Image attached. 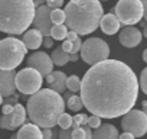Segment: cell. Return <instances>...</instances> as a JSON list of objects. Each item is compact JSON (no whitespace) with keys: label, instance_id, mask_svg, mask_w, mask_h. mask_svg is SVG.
Segmentation results:
<instances>
[{"label":"cell","instance_id":"6da1fadb","mask_svg":"<svg viewBox=\"0 0 147 139\" xmlns=\"http://www.w3.org/2000/svg\"><path fill=\"white\" fill-rule=\"evenodd\" d=\"M138 80L123 61L105 59L85 73L81 80L84 107L98 117L115 119L130 112L138 97Z\"/></svg>","mask_w":147,"mask_h":139},{"label":"cell","instance_id":"7a4b0ae2","mask_svg":"<svg viewBox=\"0 0 147 139\" xmlns=\"http://www.w3.org/2000/svg\"><path fill=\"white\" fill-rule=\"evenodd\" d=\"M63 110V97L51 89H40L29 97L26 104V114L30 122L40 129L56 126V120Z\"/></svg>","mask_w":147,"mask_h":139},{"label":"cell","instance_id":"3957f363","mask_svg":"<svg viewBox=\"0 0 147 139\" xmlns=\"http://www.w3.org/2000/svg\"><path fill=\"white\" fill-rule=\"evenodd\" d=\"M65 12V26L69 31L81 35H88L100 26L104 9L100 0H69Z\"/></svg>","mask_w":147,"mask_h":139},{"label":"cell","instance_id":"277c9868","mask_svg":"<svg viewBox=\"0 0 147 139\" xmlns=\"http://www.w3.org/2000/svg\"><path fill=\"white\" fill-rule=\"evenodd\" d=\"M32 0H0V31L10 35L25 33L33 22Z\"/></svg>","mask_w":147,"mask_h":139},{"label":"cell","instance_id":"5b68a950","mask_svg":"<svg viewBox=\"0 0 147 139\" xmlns=\"http://www.w3.org/2000/svg\"><path fill=\"white\" fill-rule=\"evenodd\" d=\"M28 54L26 46L22 41L16 38H5L0 41V70H16L22 61L25 59V55Z\"/></svg>","mask_w":147,"mask_h":139},{"label":"cell","instance_id":"8992f818","mask_svg":"<svg viewBox=\"0 0 147 139\" xmlns=\"http://www.w3.org/2000/svg\"><path fill=\"white\" fill-rule=\"evenodd\" d=\"M114 12L120 23L125 26H133L138 23L144 15L141 0H118Z\"/></svg>","mask_w":147,"mask_h":139},{"label":"cell","instance_id":"52a82bcc","mask_svg":"<svg viewBox=\"0 0 147 139\" xmlns=\"http://www.w3.org/2000/svg\"><path fill=\"white\" fill-rule=\"evenodd\" d=\"M80 51H81V58L90 65H95L101 61H105L108 59L110 55V46L101 38L87 39L85 42H82Z\"/></svg>","mask_w":147,"mask_h":139},{"label":"cell","instance_id":"ba28073f","mask_svg":"<svg viewBox=\"0 0 147 139\" xmlns=\"http://www.w3.org/2000/svg\"><path fill=\"white\" fill-rule=\"evenodd\" d=\"M43 83L42 76L36 71V70L28 67L20 70L19 73H16L15 77V86L22 94H35L36 91L40 90Z\"/></svg>","mask_w":147,"mask_h":139},{"label":"cell","instance_id":"9c48e42d","mask_svg":"<svg viewBox=\"0 0 147 139\" xmlns=\"http://www.w3.org/2000/svg\"><path fill=\"white\" fill-rule=\"evenodd\" d=\"M121 127L124 132L131 133L134 138H141L147 132V116L141 110L131 109L123 116Z\"/></svg>","mask_w":147,"mask_h":139},{"label":"cell","instance_id":"30bf717a","mask_svg":"<svg viewBox=\"0 0 147 139\" xmlns=\"http://www.w3.org/2000/svg\"><path fill=\"white\" fill-rule=\"evenodd\" d=\"M28 65L42 76V77H46L48 74L52 73V68H53V62L51 59V57L42 51L39 52H35L32 55H29L28 58Z\"/></svg>","mask_w":147,"mask_h":139},{"label":"cell","instance_id":"8fae6325","mask_svg":"<svg viewBox=\"0 0 147 139\" xmlns=\"http://www.w3.org/2000/svg\"><path fill=\"white\" fill-rule=\"evenodd\" d=\"M51 12L52 9L48 6H39L35 10V16H33V26L35 29H38L43 36H49L51 28H52V22H51Z\"/></svg>","mask_w":147,"mask_h":139},{"label":"cell","instance_id":"7c38bea8","mask_svg":"<svg viewBox=\"0 0 147 139\" xmlns=\"http://www.w3.org/2000/svg\"><path fill=\"white\" fill-rule=\"evenodd\" d=\"M15 77H16L15 70H10V71L0 70V96L2 97H10L15 94L16 91Z\"/></svg>","mask_w":147,"mask_h":139},{"label":"cell","instance_id":"4fadbf2b","mask_svg":"<svg viewBox=\"0 0 147 139\" xmlns=\"http://www.w3.org/2000/svg\"><path fill=\"white\" fill-rule=\"evenodd\" d=\"M141 38H143L141 32L137 28H134V26H125L123 31H120V36H118L120 44L123 46H125V48L137 46L141 42Z\"/></svg>","mask_w":147,"mask_h":139},{"label":"cell","instance_id":"5bb4252c","mask_svg":"<svg viewBox=\"0 0 147 139\" xmlns=\"http://www.w3.org/2000/svg\"><path fill=\"white\" fill-rule=\"evenodd\" d=\"M120 20L117 19V16L114 13H107V15H102L101 20H100V26L102 29L104 33L107 35H114L120 31Z\"/></svg>","mask_w":147,"mask_h":139},{"label":"cell","instance_id":"9a60e30c","mask_svg":"<svg viewBox=\"0 0 147 139\" xmlns=\"http://www.w3.org/2000/svg\"><path fill=\"white\" fill-rule=\"evenodd\" d=\"M92 139H118V130L111 123H101L92 132Z\"/></svg>","mask_w":147,"mask_h":139},{"label":"cell","instance_id":"2e32d148","mask_svg":"<svg viewBox=\"0 0 147 139\" xmlns=\"http://www.w3.org/2000/svg\"><path fill=\"white\" fill-rule=\"evenodd\" d=\"M18 139H43L42 138V129L33 123H25L19 127L16 133Z\"/></svg>","mask_w":147,"mask_h":139},{"label":"cell","instance_id":"e0dca14e","mask_svg":"<svg viewBox=\"0 0 147 139\" xmlns=\"http://www.w3.org/2000/svg\"><path fill=\"white\" fill-rule=\"evenodd\" d=\"M42 41H43V35L38 29L26 31L22 38V42L26 46V49H38L42 45Z\"/></svg>","mask_w":147,"mask_h":139},{"label":"cell","instance_id":"ac0fdd59","mask_svg":"<svg viewBox=\"0 0 147 139\" xmlns=\"http://www.w3.org/2000/svg\"><path fill=\"white\" fill-rule=\"evenodd\" d=\"M51 76H52V80L49 83V89L56 91V93H59V94L65 93V90H66V78H68L66 74L63 71H55V73H51Z\"/></svg>","mask_w":147,"mask_h":139},{"label":"cell","instance_id":"d6986e66","mask_svg":"<svg viewBox=\"0 0 147 139\" xmlns=\"http://www.w3.org/2000/svg\"><path fill=\"white\" fill-rule=\"evenodd\" d=\"M10 117H12L13 129L20 127V126L25 125V122H26V109H25L20 103H16V104L13 106V112H12Z\"/></svg>","mask_w":147,"mask_h":139},{"label":"cell","instance_id":"ffe728a7","mask_svg":"<svg viewBox=\"0 0 147 139\" xmlns=\"http://www.w3.org/2000/svg\"><path fill=\"white\" fill-rule=\"evenodd\" d=\"M51 59H52V62H53L55 65L63 67V65L69 61V54H68V52H65V51L59 46V48H56V49L52 52Z\"/></svg>","mask_w":147,"mask_h":139},{"label":"cell","instance_id":"44dd1931","mask_svg":"<svg viewBox=\"0 0 147 139\" xmlns=\"http://www.w3.org/2000/svg\"><path fill=\"white\" fill-rule=\"evenodd\" d=\"M66 33H68V28L63 23L62 25H52L49 36L55 41H63L66 38Z\"/></svg>","mask_w":147,"mask_h":139},{"label":"cell","instance_id":"7402d4cb","mask_svg":"<svg viewBox=\"0 0 147 139\" xmlns=\"http://www.w3.org/2000/svg\"><path fill=\"white\" fill-rule=\"evenodd\" d=\"M66 104H68V109L72 110V112H80V110L84 107L81 97H78V96H75V94H71V96L66 99Z\"/></svg>","mask_w":147,"mask_h":139},{"label":"cell","instance_id":"603a6c76","mask_svg":"<svg viewBox=\"0 0 147 139\" xmlns=\"http://www.w3.org/2000/svg\"><path fill=\"white\" fill-rule=\"evenodd\" d=\"M66 87L71 93H75V91H80L81 89V80L78 76H71L66 78Z\"/></svg>","mask_w":147,"mask_h":139},{"label":"cell","instance_id":"cb8c5ba5","mask_svg":"<svg viewBox=\"0 0 147 139\" xmlns=\"http://www.w3.org/2000/svg\"><path fill=\"white\" fill-rule=\"evenodd\" d=\"M51 22H52V25H62V23H65V12L62 9H52V12H51Z\"/></svg>","mask_w":147,"mask_h":139},{"label":"cell","instance_id":"d4e9b609","mask_svg":"<svg viewBox=\"0 0 147 139\" xmlns=\"http://www.w3.org/2000/svg\"><path fill=\"white\" fill-rule=\"evenodd\" d=\"M56 125L61 127V129H71L72 126V116L68 114V113H61L58 120H56Z\"/></svg>","mask_w":147,"mask_h":139},{"label":"cell","instance_id":"484cf974","mask_svg":"<svg viewBox=\"0 0 147 139\" xmlns=\"http://www.w3.org/2000/svg\"><path fill=\"white\" fill-rule=\"evenodd\" d=\"M87 120H88V116L84 114V113H78L72 117V126L71 127H78V126H84L87 125Z\"/></svg>","mask_w":147,"mask_h":139},{"label":"cell","instance_id":"4316f807","mask_svg":"<svg viewBox=\"0 0 147 139\" xmlns=\"http://www.w3.org/2000/svg\"><path fill=\"white\" fill-rule=\"evenodd\" d=\"M12 114V113H10ZM10 114H2L0 116V127H3L6 130H15L13 125H12V117Z\"/></svg>","mask_w":147,"mask_h":139},{"label":"cell","instance_id":"83f0119b","mask_svg":"<svg viewBox=\"0 0 147 139\" xmlns=\"http://www.w3.org/2000/svg\"><path fill=\"white\" fill-rule=\"evenodd\" d=\"M138 87L143 90V93H144V94H147V67L141 71L140 81H138Z\"/></svg>","mask_w":147,"mask_h":139},{"label":"cell","instance_id":"f1b7e54d","mask_svg":"<svg viewBox=\"0 0 147 139\" xmlns=\"http://www.w3.org/2000/svg\"><path fill=\"white\" fill-rule=\"evenodd\" d=\"M100 125H101V117H98L95 114H91L88 117V120H87V126L91 127V129H97Z\"/></svg>","mask_w":147,"mask_h":139},{"label":"cell","instance_id":"f546056e","mask_svg":"<svg viewBox=\"0 0 147 139\" xmlns=\"http://www.w3.org/2000/svg\"><path fill=\"white\" fill-rule=\"evenodd\" d=\"M58 132H55L52 127H43L42 129V138L43 139H56Z\"/></svg>","mask_w":147,"mask_h":139},{"label":"cell","instance_id":"4dcf8cb0","mask_svg":"<svg viewBox=\"0 0 147 139\" xmlns=\"http://www.w3.org/2000/svg\"><path fill=\"white\" fill-rule=\"evenodd\" d=\"M63 5V0H46V6L51 9H59Z\"/></svg>","mask_w":147,"mask_h":139},{"label":"cell","instance_id":"1f68e13d","mask_svg":"<svg viewBox=\"0 0 147 139\" xmlns=\"http://www.w3.org/2000/svg\"><path fill=\"white\" fill-rule=\"evenodd\" d=\"M81 45H82V41L78 38V39H75L72 42V49H71V52L69 54H78L80 52V49H81Z\"/></svg>","mask_w":147,"mask_h":139},{"label":"cell","instance_id":"d6a6232c","mask_svg":"<svg viewBox=\"0 0 147 139\" xmlns=\"http://www.w3.org/2000/svg\"><path fill=\"white\" fill-rule=\"evenodd\" d=\"M58 138L59 139H72L71 138V129H61L58 132Z\"/></svg>","mask_w":147,"mask_h":139},{"label":"cell","instance_id":"836d02e7","mask_svg":"<svg viewBox=\"0 0 147 139\" xmlns=\"http://www.w3.org/2000/svg\"><path fill=\"white\" fill-rule=\"evenodd\" d=\"M80 38V35L77 33V32H74V31H68V33H66V41H69V42H74L75 39H78Z\"/></svg>","mask_w":147,"mask_h":139},{"label":"cell","instance_id":"e575fe53","mask_svg":"<svg viewBox=\"0 0 147 139\" xmlns=\"http://www.w3.org/2000/svg\"><path fill=\"white\" fill-rule=\"evenodd\" d=\"M65 52H71V49H72V42H69V41H66V39H63V42H62V46H61Z\"/></svg>","mask_w":147,"mask_h":139},{"label":"cell","instance_id":"d590c367","mask_svg":"<svg viewBox=\"0 0 147 139\" xmlns=\"http://www.w3.org/2000/svg\"><path fill=\"white\" fill-rule=\"evenodd\" d=\"M42 44H45L46 48H51V46L53 45V39H52L51 36H45V41H42Z\"/></svg>","mask_w":147,"mask_h":139},{"label":"cell","instance_id":"8d00e7d4","mask_svg":"<svg viewBox=\"0 0 147 139\" xmlns=\"http://www.w3.org/2000/svg\"><path fill=\"white\" fill-rule=\"evenodd\" d=\"M13 112V104H5L3 106V114H10Z\"/></svg>","mask_w":147,"mask_h":139},{"label":"cell","instance_id":"74e56055","mask_svg":"<svg viewBox=\"0 0 147 139\" xmlns=\"http://www.w3.org/2000/svg\"><path fill=\"white\" fill-rule=\"evenodd\" d=\"M118 139H136L131 133H128V132H124V133H121V135H118Z\"/></svg>","mask_w":147,"mask_h":139},{"label":"cell","instance_id":"f35d334b","mask_svg":"<svg viewBox=\"0 0 147 139\" xmlns=\"http://www.w3.org/2000/svg\"><path fill=\"white\" fill-rule=\"evenodd\" d=\"M141 3H143V10H144V19L147 20V0H141Z\"/></svg>","mask_w":147,"mask_h":139},{"label":"cell","instance_id":"ab89813d","mask_svg":"<svg viewBox=\"0 0 147 139\" xmlns=\"http://www.w3.org/2000/svg\"><path fill=\"white\" fill-rule=\"evenodd\" d=\"M78 58H80V55H78V54H69V61H72V62L78 61Z\"/></svg>","mask_w":147,"mask_h":139},{"label":"cell","instance_id":"60d3db41","mask_svg":"<svg viewBox=\"0 0 147 139\" xmlns=\"http://www.w3.org/2000/svg\"><path fill=\"white\" fill-rule=\"evenodd\" d=\"M32 2H33L35 7H39V6H42V5L46 2V0H32Z\"/></svg>","mask_w":147,"mask_h":139},{"label":"cell","instance_id":"b9f144b4","mask_svg":"<svg viewBox=\"0 0 147 139\" xmlns=\"http://www.w3.org/2000/svg\"><path fill=\"white\" fill-rule=\"evenodd\" d=\"M141 107H143V110H141V112L147 116V102H143V103H141Z\"/></svg>","mask_w":147,"mask_h":139},{"label":"cell","instance_id":"7bdbcfd3","mask_svg":"<svg viewBox=\"0 0 147 139\" xmlns=\"http://www.w3.org/2000/svg\"><path fill=\"white\" fill-rule=\"evenodd\" d=\"M143 61L147 64V49H144V52H143Z\"/></svg>","mask_w":147,"mask_h":139},{"label":"cell","instance_id":"ee69618b","mask_svg":"<svg viewBox=\"0 0 147 139\" xmlns=\"http://www.w3.org/2000/svg\"><path fill=\"white\" fill-rule=\"evenodd\" d=\"M143 35H144V38H147V25H146L144 29H143Z\"/></svg>","mask_w":147,"mask_h":139},{"label":"cell","instance_id":"f6af8a7d","mask_svg":"<svg viewBox=\"0 0 147 139\" xmlns=\"http://www.w3.org/2000/svg\"><path fill=\"white\" fill-rule=\"evenodd\" d=\"M10 139H18V136H16V133H15V135H12V136H10Z\"/></svg>","mask_w":147,"mask_h":139},{"label":"cell","instance_id":"bcb514c9","mask_svg":"<svg viewBox=\"0 0 147 139\" xmlns=\"http://www.w3.org/2000/svg\"><path fill=\"white\" fill-rule=\"evenodd\" d=\"M0 104H3V97L0 96Z\"/></svg>","mask_w":147,"mask_h":139}]
</instances>
